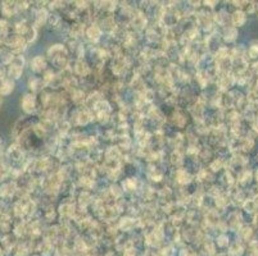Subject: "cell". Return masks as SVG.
<instances>
[{
  "label": "cell",
  "mask_w": 258,
  "mask_h": 256,
  "mask_svg": "<svg viewBox=\"0 0 258 256\" xmlns=\"http://www.w3.org/2000/svg\"><path fill=\"white\" fill-rule=\"evenodd\" d=\"M31 68L35 70H40L41 68H44V59L41 58V56H36V58H34L31 62Z\"/></svg>",
  "instance_id": "5"
},
{
  "label": "cell",
  "mask_w": 258,
  "mask_h": 256,
  "mask_svg": "<svg viewBox=\"0 0 258 256\" xmlns=\"http://www.w3.org/2000/svg\"><path fill=\"white\" fill-rule=\"evenodd\" d=\"M15 90V81L12 78H6L0 82V96L11 95Z\"/></svg>",
  "instance_id": "3"
},
{
  "label": "cell",
  "mask_w": 258,
  "mask_h": 256,
  "mask_svg": "<svg viewBox=\"0 0 258 256\" xmlns=\"http://www.w3.org/2000/svg\"><path fill=\"white\" fill-rule=\"evenodd\" d=\"M2 155H3V149H2V141H0V158H2Z\"/></svg>",
  "instance_id": "11"
},
{
  "label": "cell",
  "mask_w": 258,
  "mask_h": 256,
  "mask_svg": "<svg viewBox=\"0 0 258 256\" xmlns=\"http://www.w3.org/2000/svg\"><path fill=\"white\" fill-rule=\"evenodd\" d=\"M6 176H7V169H6V166L2 165V164H0V181H4V178H6Z\"/></svg>",
  "instance_id": "9"
},
{
  "label": "cell",
  "mask_w": 258,
  "mask_h": 256,
  "mask_svg": "<svg viewBox=\"0 0 258 256\" xmlns=\"http://www.w3.org/2000/svg\"><path fill=\"white\" fill-rule=\"evenodd\" d=\"M2 103H3V100H2V98H0V107H2Z\"/></svg>",
  "instance_id": "14"
},
{
  "label": "cell",
  "mask_w": 258,
  "mask_h": 256,
  "mask_svg": "<svg viewBox=\"0 0 258 256\" xmlns=\"http://www.w3.org/2000/svg\"><path fill=\"white\" fill-rule=\"evenodd\" d=\"M257 88H258V82H257Z\"/></svg>",
  "instance_id": "15"
},
{
  "label": "cell",
  "mask_w": 258,
  "mask_h": 256,
  "mask_svg": "<svg viewBox=\"0 0 258 256\" xmlns=\"http://www.w3.org/2000/svg\"><path fill=\"white\" fill-rule=\"evenodd\" d=\"M253 72H254L255 74H258V62H255L254 64H253Z\"/></svg>",
  "instance_id": "10"
},
{
  "label": "cell",
  "mask_w": 258,
  "mask_h": 256,
  "mask_svg": "<svg viewBox=\"0 0 258 256\" xmlns=\"http://www.w3.org/2000/svg\"><path fill=\"white\" fill-rule=\"evenodd\" d=\"M99 35H100V31H99V30H98L97 27H91L90 30H89V31H88V36L90 37V39H94V37L97 39V37L99 36Z\"/></svg>",
  "instance_id": "7"
},
{
  "label": "cell",
  "mask_w": 258,
  "mask_h": 256,
  "mask_svg": "<svg viewBox=\"0 0 258 256\" xmlns=\"http://www.w3.org/2000/svg\"><path fill=\"white\" fill-rule=\"evenodd\" d=\"M233 22L235 26H241L244 22H245V13L243 12H235L233 14Z\"/></svg>",
  "instance_id": "4"
},
{
  "label": "cell",
  "mask_w": 258,
  "mask_h": 256,
  "mask_svg": "<svg viewBox=\"0 0 258 256\" xmlns=\"http://www.w3.org/2000/svg\"><path fill=\"white\" fill-rule=\"evenodd\" d=\"M255 177H257V182H258V170H257V173H255Z\"/></svg>",
  "instance_id": "13"
},
{
  "label": "cell",
  "mask_w": 258,
  "mask_h": 256,
  "mask_svg": "<svg viewBox=\"0 0 258 256\" xmlns=\"http://www.w3.org/2000/svg\"><path fill=\"white\" fill-rule=\"evenodd\" d=\"M7 30H8V23H7V21L0 20V31H2V34L6 35Z\"/></svg>",
  "instance_id": "8"
},
{
  "label": "cell",
  "mask_w": 258,
  "mask_h": 256,
  "mask_svg": "<svg viewBox=\"0 0 258 256\" xmlns=\"http://www.w3.org/2000/svg\"><path fill=\"white\" fill-rule=\"evenodd\" d=\"M23 72V59L22 56H15V59L12 60L9 63V69H8V74L11 78H20L21 74Z\"/></svg>",
  "instance_id": "1"
},
{
  "label": "cell",
  "mask_w": 258,
  "mask_h": 256,
  "mask_svg": "<svg viewBox=\"0 0 258 256\" xmlns=\"http://www.w3.org/2000/svg\"><path fill=\"white\" fill-rule=\"evenodd\" d=\"M249 55L250 58H258V40L252 42V45L249 48Z\"/></svg>",
  "instance_id": "6"
},
{
  "label": "cell",
  "mask_w": 258,
  "mask_h": 256,
  "mask_svg": "<svg viewBox=\"0 0 258 256\" xmlns=\"http://www.w3.org/2000/svg\"><path fill=\"white\" fill-rule=\"evenodd\" d=\"M0 256H3V248L0 247Z\"/></svg>",
  "instance_id": "12"
},
{
  "label": "cell",
  "mask_w": 258,
  "mask_h": 256,
  "mask_svg": "<svg viewBox=\"0 0 258 256\" xmlns=\"http://www.w3.org/2000/svg\"><path fill=\"white\" fill-rule=\"evenodd\" d=\"M21 107H22L23 112L30 114L35 110V107H36V100H35V96L32 94H26L25 96L21 100Z\"/></svg>",
  "instance_id": "2"
}]
</instances>
